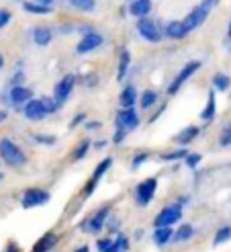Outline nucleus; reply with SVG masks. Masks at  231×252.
Listing matches in <instances>:
<instances>
[{
  "mask_svg": "<svg viewBox=\"0 0 231 252\" xmlns=\"http://www.w3.org/2000/svg\"><path fill=\"white\" fill-rule=\"evenodd\" d=\"M0 158H2L4 164L12 166V168L23 166L25 162H27L25 152L12 140H8V137H2V140H0Z\"/></svg>",
  "mask_w": 231,
  "mask_h": 252,
  "instance_id": "f257e3e1",
  "label": "nucleus"
},
{
  "mask_svg": "<svg viewBox=\"0 0 231 252\" xmlns=\"http://www.w3.org/2000/svg\"><path fill=\"white\" fill-rule=\"evenodd\" d=\"M156 191H158V179H153V176H149V179L141 181L137 187H135V201L139 207H147L153 197H156Z\"/></svg>",
  "mask_w": 231,
  "mask_h": 252,
  "instance_id": "f03ea898",
  "label": "nucleus"
},
{
  "mask_svg": "<svg viewBox=\"0 0 231 252\" xmlns=\"http://www.w3.org/2000/svg\"><path fill=\"white\" fill-rule=\"evenodd\" d=\"M180 218H182V205L174 203V205H168V207H164V209L158 211V216L153 218V225H156V228L174 225V223L180 221Z\"/></svg>",
  "mask_w": 231,
  "mask_h": 252,
  "instance_id": "7ed1b4c3",
  "label": "nucleus"
},
{
  "mask_svg": "<svg viewBox=\"0 0 231 252\" xmlns=\"http://www.w3.org/2000/svg\"><path fill=\"white\" fill-rule=\"evenodd\" d=\"M137 31H139V35L144 37L145 41H149V43H160V41H162V37H164V31L158 27V23H156V21H151V19H147V17L139 19V23H137Z\"/></svg>",
  "mask_w": 231,
  "mask_h": 252,
  "instance_id": "20e7f679",
  "label": "nucleus"
},
{
  "mask_svg": "<svg viewBox=\"0 0 231 252\" xmlns=\"http://www.w3.org/2000/svg\"><path fill=\"white\" fill-rule=\"evenodd\" d=\"M109 218H111V207L105 205V207H100L98 211H94L86 221H82L80 228H86L88 234H98L102 228H105V221H107Z\"/></svg>",
  "mask_w": 231,
  "mask_h": 252,
  "instance_id": "39448f33",
  "label": "nucleus"
},
{
  "mask_svg": "<svg viewBox=\"0 0 231 252\" xmlns=\"http://www.w3.org/2000/svg\"><path fill=\"white\" fill-rule=\"evenodd\" d=\"M51 195L47 191H43V189H27L21 199V205L23 209H33V207H41L45 203H49Z\"/></svg>",
  "mask_w": 231,
  "mask_h": 252,
  "instance_id": "423d86ee",
  "label": "nucleus"
},
{
  "mask_svg": "<svg viewBox=\"0 0 231 252\" xmlns=\"http://www.w3.org/2000/svg\"><path fill=\"white\" fill-rule=\"evenodd\" d=\"M31 98H33V91H31L29 86H25V84L10 86V91H8V103L15 107L17 111H23V107L27 105Z\"/></svg>",
  "mask_w": 231,
  "mask_h": 252,
  "instance_id": "0eeeda50",
  "label": "nucleus"
},
{
  "mask_svg": "<svg viewBox=\"0 0 231 252\" xmlns=\"http://www.w3.org/2000/svg\"><path fill=\"white\" fill-rule=\"evenodd\" d=\"M201 70V62L199 60H192V62H188V64L176 74V78L172 80V84L168 86V94H176L178 91H180V86L192 76V74H197Z\"/></svg>",
  "mask_w": 231,
  "mask_h": 252,
  "instance_id": "6e6552de",
  "label": "nucleus"
},
{
  "mask_svg": "<svg viewBox=\"0 0 231 252\" xmlns=\"http://www.w3.org/2000/svg\"><path fill=\"white\" fill-rule=\"evenodd\" d=\"M74 84H76V76L74 74H66L58 84H56V88H54V98H56V103L61 107L66 100L70 98V94H72V91H74Z\"/></svg>",
  "mask_w": 231,
  "mask_h": 252,
  "instance_id": "1a4fd4ad",
  "label": "nucleus"
},
{
  "mask_svg": "<svg viewBox=\"0 0 231 252\" xmlns=\"http://www.w3.org/2000/svg\"><path fill=\"white\" fill-rule=\"evenodd\" d=\"M209 6L207 4H199V6H195L192 8L188 15H186V19H184V25H186V29H188V33L190 31H195V29H199L201 25L207 21V17H209Z\"/></svg>",
  "mask_w": 231,
  "mask_h": 252,
  "instance_id": "9d476101",
  "label": "nucleus"
},
{
  "mask_svg": "<svg viewBox=\"0 0 231 252\" xmlns=\"http://www.w3.org/2000/svg\"><path fill=\"white\" fill-rule=\"evenodd\" d=\"M115 121H117V127H123L127 131H133V129H137V125H139V115H137V111L133 107L121 109L117 113V119H115Z\"/></svg>",
  "mask_w": 231,
  "mask_h": 252,
  "instance_id": "9b49d317",
  "label": "nucleus"
},
{
  "mask_svg": "<svg viewBox=\"0 0 231 252\" xmlns=\"http://www.w3.org/2000/svg\"><path fill=\"white\" fill-rule=\"evenodd\" d=\"M23 113L29 121H41L45 115H49L45 105H43V98H31L29 103L23 107Z\"/></svg>",
  "mask_w": 231,
  "mask_h": 252,
  "instance_id": "f8f14e48",
  "label": "nucleus"
},
{
  "mask_svg": "<svg viewBox=\"0 0 231 252\" xmlns=\"http://www.w3.org/2000/svg\"><path fill=\"white\" fill-rule=\"evenodd\" d=\"M102 45V35L96 33V31H90V33H84L80 43L76 45V52L78 54H90L94 49H98Z\"/></svg>",
  "mask_w": 231,
  "mask_h": 252,
  "instance_id": "ddd939ff",
  "label": "nucleus"
},
{
  "mask_svg": "<svg viewBox=\"0 0 231 252\" xmlns=\"http://www.w3.org/2000/svg\"><path fill=\"white\" fill-rule=\"evenodd\" d=\"M164 35L170 37V39H184V37L188 35V29H186L184 21H170L164 27Z\"/></svg>",
  "mask_w": 231,
  "mask_h": 252,
  "instance_id": "4468645a",
  "label": "nucleus"
},
{
  "mask_svg": "<svg viewBox=\"0 0 231 252\" xmlns=\"http://www.w3.org/2000/svg\"><path fill=\"white\" fill-rule=\"evenodd\" d=\"M56 244H58V236H56L54 232H47V234H43L39 240L33 244L31 252H49Z\"/></svg>",
  "mask_w": 231,
  "mask_h": 252,
  "instance_id": "2eb2a0df",
  "label": "nucleus"
},
{
  "mask_svg": "<svg viewBox=\"0 0 231 252\" xmlns=\"http://www.w3.org/2000/svg\"><path fill=\"white\" fill-rule=\"evenodd\" d=\"M149 10H151V0H133V2L129 4V15L137 17V19L147 17Z\"/></svg>",
  "mask_w": 231,
  "mask_h": 252,
  "instance_id": "dca6fc26",
  "label": "nucleus"
},
{
  "mask_svg": "<svg viewBox=\"0 0 231 252\" xmlns=\"http://www.w3.org/2000/svg\"><path fill=\"white\" fill-rule=\"evenodd\" d=\"M201 133V129L197 127V125H188V127H184L180 133H178L174 137V142L176 144H180V146H188L190 142H195L197 140V135Z\"/></svg>",
  "mask_w": 231,
  "mask_h": 252,
  "instance_id": "f3484780",
  "label": "nucleus"
},
{
  "mask_svg": "<svg viewBox=\"0 0 231 252\" xmlns=\"http://www.w3.org/2000/svg\"><path fill=\"white\" fill-rule=\"evenodd\" d=\"M51 37H54V33H51L49 27H45V25H39V27L33 29V41L39 45V47H45L51 43Z\"/></svg>",
  "mask_w": 231,
  "mask_h": 252,
  "instance_id": "a211bd4d",
  "label": "nucleus"
},
{
  "mask_svg": "<svg viewBox=\"0 0 231 252\" xmlns=\"http://www.w3.org/2000/svg\"><path fill=\"white\" fill-rule=\"evenodd\" d=\"M174 238V230L172 225H164V228H156V232H153V242H156V246H166L170 240Z\"/></svg>",
  "mask_w": 231,
  "mask_h": 252,
  "instance_id": "6ab92c4d",
  "label": "nucleus"
},
{
  "mask_svg": "<svg viewBox=\"0 0 231 252\" xmlns=\"http://www.w3.org/2000/svg\"><path fill=\"white\" fill-rule=\"evenodd\" d=\"M135 100H137V91H135V86H133V84H127V86L123 88L121 96H119L121 107H123V109H129V107L135 105Z\"/></svg>",
  "mask_w": 231,
  "mask_h": 252,
  "instance_id": "aec40b11",
  "label": "nucleus"
},
{
  "mask_svg": "<svg viewBox=\"0 0 231 252\" xmlns=\"http://www.w3.org/2000/svg\"><path fill=\"white\" fill-rule=\"evenodd\" d=\"M23 8L29 12V15H49L51 12V4H41V2H23Z\"/></svg>",
  "mask_w": 231,
  "mask_h": 252,
  "instance_id": "412c9836",
  "label": "nucleus"
},
{
  "mask_svg": "<svg viewBox=\"0 0 231 252\" xmlns=\"http://www.w3.org/2000/svg\"><path fill=\"white\" fill-rule=\"evenodd\" d=\"M215 113H217V98H215V93L211 91L209 98H207V105H204V109L201 113V117H202V121H211L215 117Z\"/></svg>",
  "mask_w": 231,
  "mask_h": 252,
  "instance_id": "4be33fe9",
  "label": "nucleus"
},
{
  "mask_svg": "<svg viewBox=\"0 0 231 252\" xmlns=\"http://www.w3.org/2000/svg\"><path fill=\"white\" fill-rule=\"evenodd\" d=\"M129 64H131V54L127 52V49H121V56H119V72H117V78H119V80H125L127 70H129Z\"/></svg>",
  "mask_w": 231,
  "mask_h": 252,
  "instance_id": "5701e85b",
  "label": "nucleus"
},
{
  "mask_svg": "<svg viewBox=\"0 0 231 252\" xmlns=\"http://www.w3.org/2000/svg\"><path fill=\"white\" fill-rule=\"evenodd\" d=\"M192 236H195V228H192L190 223H182L180 228L174 232V240L176 242H186V240H190Z\"/></svg>",
  "mask_w": 231,
  "mask_h": 252,
  "instance_id": "b1692460",
  "label": "nucleus"
},
{
  "mask_svg": "<svg viewBox=\"0 0 231 252\" xmlns=\"http://www.w3.org/2000/svg\"><path fill=\"white\" fill-rule=\"evenodd\" d=\"M158 103V93L156 91H145L144 94H141V98H139V105H141V109H151L153 105Z\"/></svg>",
  "mask_w": 231,
  "mask_h": 252,
  "instance_id": "393cba45",
  "label": "nucleus"
},
{
  "mask_svg": "<svg viewBox=\"0 0 231 252\" xmlns=\"http://www.w3.org/2000/svg\"><path fill=\"white\" fill-rule=\"evenodd\" d=\"M68 2L80 12H92L96 8V0H68Z\"/></svg>",
  "mask_w": 231,
  "mask_h": 252,
  "instance_id": "a878e982",
  "label": "nucleus"
},
{
  "mask_svg": "<svg viewBox=\"0 0 231 252\" xmlns=\"http://www.w3.org/2000/svg\"><path fill=\"white\" fill-rule=\"evenodd\" d=\"M229 86H231V78L227 76V74H215L213 76V88L215 91L223 93V91H227Z\"/></svg>",
  "mask_w": 231,
  "mask_h": 252,
  "instance_id": "bb28decb",
  "label": "nucleus"
},
{
  "mask_svg": "<svg viewBox=\"0 0 231 252\" xmlns=\"http://www.w3.org/2000/svg\"><path fill=\"white\" fill-rule=\"evenodd\" d=\"M127 250H129V240H127L123 234H119L113 240V244H111V248L107 252H127Z\"/></svg>",
  "mask_w": 231,
  "mask_h": 252,
  "instance_id": "cd10ccee",
  "label": "nucleus"
},
{
  "mask_svg": "<svg viewBox=\"0 0 231 252\" xmlns=\"http://www.w3.org/2000/svg\"><path fill=\"white\" fill-rule=\"evenodd\" d=\"M231 240V225H223V228L217 230L215 238H213V244L215 246H219V244H225Z\"/></svg>",
  "mask_w": 231,
  "mask_h": 252,
  "instance_id": "c85d7f7f",
  "label": "nucleus"
},
{
  "mask_svg": "<svg viewBox=\"0 0 231 252\" xmlns=\"http://www.w3.org/2000/svg\"><path fill=\"white\" fill-rule=\"evenodd\" d=\"M88 150H90V140H82L78 146H76L74 152H72V160H74V162L82 160V158L88 154Z\"/></svg>",
  "mask_w": 231,
  "mask_h": 252,
  "instance_id": "c756f323",
  "label": "nucleus"
},
{
  "mask_svg": "<svg viewBox=\"0 0 231 252\" xmlns=\"http://www.w3.org/2000/svg\"><path fill=\"white\" fill-rule=\"evenodd\" d=\"M111 166H113V158H105L102 162H98V166H96V168H94V172H92V179L98 183V181L102 179V176H105V172H107Z\"/></svg>",
  "mask_w": 231,
  "mask_h": 252,
  "instance_id": "7c9ffc66",
  "label": "nucleus"
},
{
  "mask_svg": "<svg viewBox=\"0 0 231 252\" xmlns=\"http://www.w3.org/2000/svg\"><path fill=\"white\" fill-rule=\"evenodd\" d=\"M188 156V150L180 148V150H176V152H170V154H162V160L164 162H174V160H184Z\"/></svg>",
  "mask_w": 231,
  "mask_h": 252,
  "instance_id": "2f4dec72",
  "label": "nucleus"
},
{
  "mask_svg": "<svg viewBox=\"0 0 231 252\" xmlns=\"http://www.w3.org/2000/svg\"><path fill=\"white\" fill-rule=\"evenodd\" d=\"M219 144H221L223 148L231 146V123H227L225 127L221 129V135H219Z\"/></svg>",
  "mask_w": 231,
  "mask_h": 252,
  "instance_id": "473e14b6",
  "label": "nucleus"
},
{
  "mask_svg": "<svg viewBox=\"0 0 231 252\" xmlns=\"http://www.w3.org/2000/svg\"><path fill=\"white\" fill-rule=\"evenodd\" d=\"M43 105H45V109H47V113H49V115H51V113H56L58 109H59V105L56 103V98L54 96H43Z\"/></svg>",
  "mask_w": 231,
  "mask_h": 252,
  "instance_id": "72a5a7b5",
  "label": "nucleus"
},
{
  "mask_svg": "<svg viewBox=\"0 0 231 252\" xmlns=\"http://www.w3.org/2000/svg\"><path fill=\"white\" fill-rule=\"evenodd\" d=\"M184 162H186L188 168H197L199 162H201V154H188V156L184 158Z\"/></svg>",
  "mask_w": 231,
  "mask_h": 252,
  "instance_id": "f704fd0d",
  "label": "nucleus"
},
{
  "mask_svg": "<svg viewBox=\"0 0 231 252\" xmlns=\"http://www.w3.org/2000/svg\"><path fill=\"white\" fill-rule=\"evenodd\" d=\"M111 244H113L111 238H98V240H96V248H98V252H107V250L111 248Z\"/></svg>",
  "mask_w": 231,
  "mask_h": 252,
  "instance_id": "c9c22d12",
  "label": "nucleus"
},
{
  "mask_svg": "<svg viewBox=\"0 0 231 252\" xmlns=\"http://www.w3.org/2000/svg\"><path fill=\"white\" fill-rule=\"evenodd\" d=\"M147 160H149V154H147V152H141V154H137V156L133 158L131 166H133V168H139V166L144 164V162H147Z\"/></svg>",
  "mask_w": 231,
  "mask_h": 252,
  "instance_id": "e433bc0d",
  "label": "nucleus"
},
{
  "mask_svg": "<svg viewBox=\"0 0 231 252\" xmlns=\"http://www.w3.org/2000/svg\"><path fill=\"white\" fill-rule=\"evenodd\" d=\"M33 140L39 142V144H43V146H54V144H56V137H54V135H35Z\"/></svg>",
  "mask_w": 231,
  "mask_h": 252,
  "instance_id": "4c0bfd02",
  "label": "nucleus"
},
{
  "mask_svg": "<svg viewBox=\"0 0 231 252\" xmlns=\"http://www.w3.org/2000/svg\"><path fill=\"white\" fill-rule=\"evenodd\" d=\"M127 137V129H123V127H117V131H115V135H113V142L115 144H121L123 140Z\"/></svg>",
  "mask_w": 231,
  "mask_h": 252,
  "instance_id": "58836bf2",
  "label": "nucleus"
},
{
  "mask_svg": "<svg viewBox=\"0 0 231 252\" xmlns=\"http://www.w3.org/2000/svg\"><path fill=\"white\" fill-rule=\"evenodd\" d=\"M8 21H10V12L8 10H0V29L6 27Z\"/></svg>",
  "mask_w": 231,
  "mask_h": 252,
  "instance_id": "ea45409f",
  "label": "nucleus"
},
{
  "mask_svg": "<svg viewBox=\"0 0 231 252\" xmlns=\"http://www.w3.org/2000/svg\"><path fill=\"white\" fill-rule=\"evenodd\" d=\"M23 78H25V74H23V70L15 72V76H12V80H10V86H17V84H23Z\"/></svg>",
  "mask_w": 231,
  "mask_h": 252,
  "instance_id": "a19ab883",
  "label": "nucleus"
},
{
  "mask_svg": "<svg viewBox=\"0 0 231 252\" xmlns=\"http://www.w3.org/2000/svg\"><path fill=\"white\" fill-rule=\"evenodd\" d=\"M84 119H86V115H84V113H78V115H76L74 119H72V123H70V127L74 129V127H78V125L80 123H84Z\"/></svg>",
  "mask_w": 231,
  "mask_h": 252,
  "instance_id": "79ce46f5",
  "label": "nucleus"
},
{
  "mask_svg": "<svg viewBox=\"0 0 231 252\" xmlns=\"http://www.w3.org/2000/svg\"><path fill=\"white\" fill-rule=\"evenodd\" d=\"M86 129H88V131L100 129V121H88V123H86Z\"/></svg>",
  "mask_w": 231,
  "mask_h": 252,
  "instance_id": "37998d69",
  "label": "nucleus"
},
{
  "mask_svg": "<svg viewBox=\"0 0 231 252\" xmlns=\"http://www.w3.org/2000/svg\"><path fill=\"white\" fill-rule=\"evenodd\" d=\"M2 252H21V248H19L15 242H10V244H6V248H4Z\"/></svg>",
  "mask_w": 231,
  "mask_h": 252,
  "instance_id": "c03bdc74",
  "label": "nucleus"
},
{
  "mask_svg": "<svg viewBox=\"0 0 231 252\" xmlns=\"http://www.w3.org/2000/svg\"><path fill=\"white\" fill-rule=\"evenodd\" d=\"M217 2H219V0H202V4H207L209 8H213V6L217 4Z\"/></svg>",
  "mask_w": 231,
  "mask_h": 252,
  "instance_id": "a18cd8bd",
  "label": "nucleus"
},
{
  "mask_svg": "<svg viewBox=\"0 0 231 252\" xmlns=\"http://www.w3.org/2000/svg\"><path fill=\"white\" fill-rule=\"evenodd\" d=\"M105 146H107V142H102V140L94 144V148H96V150H102V148H105Z\"/></svg>",
  "mask_w": 231,
  "mask_h": 252,
  "instance_id": "49530a36",
  "label": "nucleus"
},
{
  "mask_svg": "<svg viewBox=\"0 0 231 252\" xmlns=\"http://www.w3.org/2000/svg\"><path fill=\"white\" fill-rule=\"evenodd\" d=\"M186 201H188V197H178V201H176V203H178V205H184Z\"/></svg>",
  "mask_w": 231,
  "mask_h": 252,
  "instance_id": "de8ad7c7",
  "label": "nucleus"
},
{
  "mask_svg": "<svg viewBox=\"0 0 231 252\" xmlns=\"http://www.w3.org/2000/svg\"><path fill=\"white\" fill-rule=\"evenodd\" d=\"M74 252H90V248H88V246H80V248H76Z\"/></svg>",
  "mask_w": 231,
  "mask_h": 252,
  "instance_id": "09e8293b",
  "label": "nucleus"
},
{
  "mask_svg": "<svg viewBox=\"0 0 231 252\" xmlns=\"http://www.w3.org/2000/svg\"><path fill=\"white\" fill-rule=\"evenodd\" d=\"M6 119V111H0V123H2Z\"/></svg>",
  "mask_w": 231,
  "mask_h": 252,
  "instance_id": "8fccbe9b",
  "label": "nucleus"
},
{
  "mask_svg": "<svg viewBox=\"0 0 231 252\" xmlns=\"http://www.w3.org/2000/svg\"><path fill=\"white\" fill-rule=\"evenodd\" d=\"M35 2H41V4H51L54 0H35Z\"/></svg>",
  "mask_w": 231,
  "mask_h": 252,
  "instance_id": "3c124183",
  "label": "nucleus"
},
{
  "mask_svg": "<svg viewBox=\"0 0 231 252\" xmlns=\"http://www.w3.org/2000/svg\"><path fill=\"white\" fill-rule=\"evenodd\" d=\"M2 68H4V56L0 54V70H2Z\"/></svg>",
  "mask_w": 231,
  "mask_h": 252,
  "instance_id": "603ef678",
  "label": "nucleus"
},
{
  "mask_svg": "<svg viewBox=\"0 0 231 252\" xmlns=\"http://www.w3.org/2000/svg\"><path fill=\"white\" fill-rule=\"evenodd\" d=\"M227 35H229V39H231V23H229V29H227Z\"/></svg>",
  "mask_w": 231,
  "mask_h": 252,
  "instance_id": "864d4df0",
  "label": "nucleus"
}]
</instances>
